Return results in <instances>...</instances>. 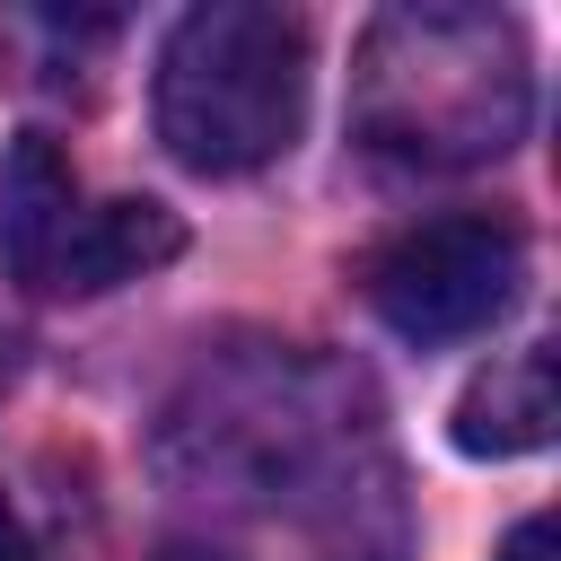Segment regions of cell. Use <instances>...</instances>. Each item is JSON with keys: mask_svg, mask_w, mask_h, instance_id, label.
<instances>
[{"mask_svg": "<svg viewBox=\"0 0 561 561\" xmlns=\"http://www.w3.org/2000/svg\"><path fill=\"white\" fill-rule=\"evenodd\" d=\"M307 26L263 0L184 9L158 53V140L193 175H254L307 123Z\"/></svg>", "mask_w": 561, "mask_h": 561, "instance_id": "6da1fadb", "label": "cell"}, {"mask_svg": "<svg viewBox=\"0 0 561 561\" xmlns=\"http://www.w3.org/2000/svg\"><path fill=\"white\" fill-rule=\"evenodd\" d=\"M79 202H88V193H79V175L61 167V149H53L44 131H18L9 158H0V263H9L26 289H44V272H53L61 228H70Z\"/></svg>", "mask_w": 561, "mask_h": 561, "instance_id": "5b68a950", "label": "cell"}, {"mask_svg": "<svg viewBox=\"0 0 561 561\" xmlns=\"http://www.w3.org/2000/svg\"><path fill=\"white\" fill-rule=\"evenodd\" d=\"M526 289V237L491 210H447L368 254V307L403 342H465L491 333Z\"/></svg>", "mask_w": 561, "mask_h": 561, "instance_id": "3957f363", "label": "cell"}, {"mask_svg": "<svg viewBox=\"0 0 561 561\" xmlns=\"http://www.w3.org/2000/svg\"><path fill=\"white\" fill-rule=\"evenodd\" d=\"M561 421V394H552V351H517V359H491L465 394H456V447L465 456H535Z\"/></svg>", "mask_w": 561, "mask_h": 561, "instance_id": "8992f818", "label": "cell"}, {"mask_svg": "<svg viewBox=\"0 0 561 561\" xmlns=\"http://www.w3.org/2000/svg\"><path fill=\"white\" fill-rule=\"evenodd\" d=\"M500 561H552V517H517L508 543H500Z\"/></svg>", "mask_w": 561, "mask_h": 561, "instance_id": "52a82bcc", "label": "cell"}, {"mask_svg": "<svg viewBox=\"0 0 561 561\" xmlns=\"http://www.w3.org/2000/svg\"><path fill=\"white\" fill-rule=\"evenodd\" d=\"M175 254H184V228L167 202H79L44 289H114V280H140Z\"/></svg>", "mask_w": 561, "mask_h": 561, "instance_id": "277c9868", "label": "cell"}, {"mask_svg": "<svg viewBox=\"0 0 561 561\" xmlns=\"http://www.w3.org/2000/svg\"><path fill=\"white\" fill-rule=\"evenodd\" d=\"M368 140L394 158H500L526 123V44L482 9H403L368 35Z\"/></svg>", "mask_w": 561, "mask_h": 561, "instance_id": "7a4b0ae2", "label": "cell"}, {"mask_svg": "<svg viewBox=\"0 0 561 561\" xmlns=\"http://www.w3.org/2000/svg\"><path fill=\"white\" fill-rule=\"evenodd\" d=\"M0 561H44V543L26 535V517H18V500L0 491Z\"/></svg>", "mask_w": 561, "mask_h": 561, "instance_id": "ba28073f", "label": "cell"}, {"mask_svg": "<svg viewBox=\"0 0 561 561\" xmlns=\"http://www.w3.org/2000/svg\"><path fill=\"white\" fill-rule=\"evenodd\" d=\"M0 386H9V333H0Z\"/></svg>", "mask_w": 561, "mask_h": 561, "instance_id": "9c48e42d", "label": "cell"}]
</instances>
